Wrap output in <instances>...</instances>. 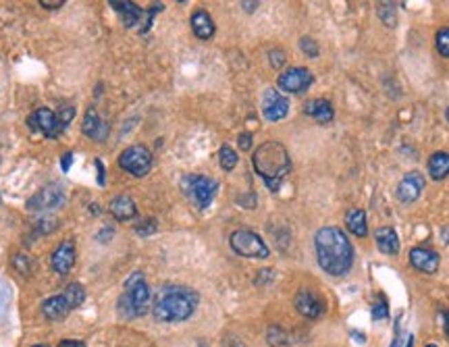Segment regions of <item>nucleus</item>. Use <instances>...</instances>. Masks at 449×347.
I'll return each mask as SVG.
<instances>
[{
	"instance_id": "obj_12",
	"label": "nucleus",
	"mask_w": 449,
	"mask_h": 347,
	"mask_svg": "<svg viewBox=\"0 0 449 347\" xmlns=\"http://www.w3.org/2000/svg\"><path fill=\"white\" fill-rule=\"evenodd\" d=\"M422 189H424V177H422V173L410 171L401 179V183L397 185V198L404 204H412V202H416L420 198Z\"/></svg>"
},
{
	"instance_id": "obj_26",
	"label": "nucleus",
	"mask_w": 449,
	"mask_h": 347,
	"mask_svg": "<svg viewBox=\"0 0 449 347\" xmlns=\"http://www.w3.org/2000/svg\"><path fill=\"white\" fill-rule=\"evenodd\" d=\"M377 13H379V17H381V21H383V23H387L389 28H393V25L397 23V15H395V7H393L391 3H381V5L377 7Z\"/></svg>"
},
{
	"instance_id": "obj_31",
	"label": "nucleus",
	"mask_w": 449,
	"mask_h": 347,
	"mask_svg": "<svg viewBox=\"0 0 449 347\" xmlns=\"http://www.w3.org/2000/svg\"><path fill=\"white\" fill-rule=\"evenodd\" d=\"M13 262H15V266H17V271L21 275H30L32 273V262H30V258L25 254H17Z\"/></svg>"
},
{
	"instance_id": "obj_17",
	"label": "nucleus",
	"mask_w": 449,
	"mask_h": 347,
	"mask_svg": "<svg viewBox=\"0 0 449 347\" xmlns=\"http://www.w3.org/2000/svg\"><path fill=\"white\" fill-rule=\"evenodd\" d=\"M81 132H83L87 138L96 140V142H104L106 136H108V127H106V123L100 119V114L96 112L94 106H90V108L85 110V114H83Z\"/></svg>"
},
{
	"instance_id": "obj_38",
	"label": "nucleus",
	"mask_w": 449,
	"mask_h": 347,
	"mask_svg": "<svg viewBox=\"0 0 449 347\" xmlns=\"http://www.w3.org/2000/svg\"><path fill=\"white\" fill-rule=\"evenodd\" d=\"M59 347H85V343H81V341H75V339H65V341H61V343H59Z\"/></svg>"
},
{
	"instance_id": "obj_23",
	"label": "nucleus",
	"mask_w": 449,
	"mask_h": 347,
	"mask_svg": "<svg viewBox=\"0 0 449 347\" xmlns=\"http://www.w3.org/2000/svg\"><path fill=\"white\" fill-rule=\"evenodd\" d=\"M428 173L435 181H441L449 175V154L447 152H435L428 158Z\"/></svg>"
},
{
	"instance_id": "obj_40",
	"label": "nucleus",
	"mask_w": 449,
	"mask_h": 347,
	"mask_svg": "<svg viewBox=\"0 0 449 347\" xmlns=\"http://www.w3.org/2000/svg\"><path fill=\"white\" fill-rule=\"evenodd\" d=\"M242 7H244L246 11H254V9L258 7V3H242Z\"/></svg>"
},
{
	"instance_id": "obj_3",
	"label": "nucleus",
	"mask_w": 449,
	"mask_h": 347,
	"mask_svg": "<svg viewBox=\"0 0 449 347\" xmlns=\"http://www.w3.org/2000/svg\"><path fill=\"white\" fill-rule=\"evenodd\" d=\"M252 162H254L256 173L264 179V183L273 191L279 189L281 181L291 171L289 154H287L285 146L279 142H264L262 146H258L254 156H252Z\"/></svg>"
},
{
	"instance_id": "obj_19",
	"label": "nucleus",
	"mask_w": 449,
	"mask_h": 347,
	"mask_svg": "<svg viewBox=\"0 0 449 347\" xmlns=\"http://www.w3.org/2000/svg\"><path fill=\"white\" fill-rule=\"evenodd\" d=\"M110 214L115 216L117 220L125 222V220H134L138 216V208H136V202L129 198V196H117L110 200V206H108Z\"/></svg>"
},
{
	"instance_id": "obj_6",
	"label": "nucleus",
	"mask_w": 449,
	"mask_h": 347,
	"mask_svg": "<svg viewBox=\"0 0 449 347\" xmlns=\"http://www.w3.org/2000/svg\"><path fill=\"white\" fill-rule=\"evenodd\" d=\"M28 125H30V129H34L46 138H59L67 129L69 123L61 117V112L56 114L50 108H38L30 114Z\"/></svg>"
},
{
	"instance_id": "obj_13",
	"label": "nucleus",
	"mask_w": 449,
	"mask_h": 347,
	"mask_svg": "<svg viewBox=\"0 0 449 347\" xmlns=\"http://www.w3.org/2000/svg\"><path fill=\"white\" fill-rule=\"evenodd\" d=\"M293 304H295V310H297L302 316H306V318H318V316H322V312H324L322 299H320L316 293L308 291V289H300V291L295 293Z\"/></svg>"
},
{
	"instance_id": "obj_27",
	"label": "nucleus",
	"mask_w": 449,
	"mask_h": 347,
	"mask_svg": "<svg viewBox=\"0 0 449 347\" xmlns=\"http://www.w3.org/2000/svg\"><path fill=\"white\" fill-rule=\"evenodd\" d=\"M389 316V304L385 299V295H377L375 304H373V318L375 320H385Z\"/></svg>"
},
{
	"instance_id": "obj_35",
	"label": "nucleus",
	"mask_w": 449,
	"mask_h": 347,
	"mask_svg": "<svg viewBox=\"0 0 449 347\" xmlns=\"http://www.w3.org/2000/svg\"><path fill=\"white\" fill-rule=\"evenodd\" d=\"M399 322H401V314L397 316V322H395V337H393V343H391V347H401V335H399Z\"/></svg>"
},
{
	"instance_id": "obj_20",
	"label": "nucleus",
	"mask_w": 449,
	"mask_h": 347,
	"mask_svg": "<svg viewBox=\"0 0 449 347\" xmlns=\"http://www.w3.org/2000/svg\"><path fill=\"white\" fill-rule=\"evenodd\" d=\"M375 242H377V248L387 256H395L399 252V238L395 233V229H391V227L377 229L375 231Z\"/></svg>"
},
{
	"instance_id": "obj_30",
	"label": "nucleus",
	"mask_w": 449,
	"mask_h": 347,
	"mask_svg": "<svg viewBox=\"0 0 449 347\" xmlns=\"http://www.w3.org/2000/svg\"><path fill=\"white\" fill-rule=\"evenodd\" d=\"M300 48H302V52H304L308 59H316V56H318V44H316L312 38H308V36H304V38L300 40Z\"/></svg>"
},
{
	"instance_id": "obj_43",
	"label": "nucleus",
	"mask_w": 449,
	"mask_h": 347,
	"mask_svg": "<svg viewBox=\"0 0 449 347\" xmlns=\"http://www.w3.org/2000/svg\"><path fill=\"white\" fill-rule=\"evenodd\" d=\"M445 117H447V123H449V106H447V110H445Z\"/></svg>"
},
{
	"instance_id": "obj_44",
	"label": "nucleus",
	"mask_w": 449,
	"mask_h": 347,
	"mask_svg": "<svg viewBox=\"0 0 449 347\" xmlns=\"http://www.w3.org/2000/svg\"><path fill=\"white\" fill-rule=\"evenodd\" d=\"M34 347H48V345H34Z\"/></svg>"
},
{
	"instance_id": "obj_1",
	"label": "nucleus",
	"mask_w": 449,
	"mask_h": 347,
	"mask_svg": "<svg viewBox=\"0 0 449 347\" xmlns=\"http://www.w3.org/2000/svg\"><path fill=\"white\" fill-rule=\"evenodd\" d=\"M314 250L320 269L331 277H344L352 271L354 248L340 227H322L314 235Z\"/></svg>"
},
{
	"instance_id": "obj_14",
	"label": "nucleus",
	"mask_w": 449,
	"mask_h": 347,
	"mask_svg": "<svg viewBox=\"0 0 449 347\" xmlns=\"http://www.w3.org/2000/svg\"><path fill=\"white\" fill-rule=\"evenodd\" d=\"M439 254L428 250V248H412L410 250V264L420 271V273H426V275H432L439 271Z\"/></svg>"
},
{
	"instance_id": "obj_7",
	"label": "nucleus",
	"mask_w": 449,
	"mask_h": 347,
	"mask_svg": "<svg viewBox=\"0 0 449 347\" xmlns=\"http://www.w3.org/2000/svg\"><path fill=\"white\" fill-rule=\"evenodd\" d=\"M119 167L134 175V177H146L152 169V152L146 146H129L119 156Z\"/></svg>"
},
{
	"instance_id": "obj_15",
	"label": "nucleus",
	"mask_w": 449,
	"mask_h": 347,
	"mask_svg": "<svg viewBox=\"0 0 449 347\" xmlns=\"http://www.w3.org/2000/svg\"><path fill=\"white\" fill-rule=\"evenodd\" d=\"M75 242L73 240H67L63 244H59V248L52 252V269L59 273V275H67L73 264H75Z\"/></svg>"
},
{
	"instance_id": "obj_36",
	"label": "nucleus",
	"mask_w": 449,
	"mask_h": 347,
	"mask_svg": "<svg viewBox=\"0 0 449 347\" xmlns=\"http://www.w3.org/2000/svg\"><path fill=\"white\" fill-rule=\"evenodd\" d=\"M240 148L242 150H250L252 148V136L250 134H242L240 136Z\"/></svg>"
},
{
	"instance_id": "obj_21",
	"label": "nucleus",
	"mask_w": 449,
	"mask_h": 347,
	"mask_svg": "<svg viewBox=\"0 0 449 347\" xmlns=\"http://www.w3.org/2000/svg\"><path fill=\"white\" fill-rule=\"evenodd\" d=\"M191 32L196 34V38L200 40H210L216 32L212 17L206 11H196L191 15Z\"/></svg>"
},
{
	"instance_id": "obj_24",
	"label": "nucleus",
	"mask_w": 449,
	"mask_h": 347,
	"mask_svg": "<svg viewBox=\"0 0 449 347\" xmlns=\"http://www.w3.org/2000/svg\"><path fill=\"white\" fill-rule=\"evenodd\" d=\"M346 224H348V229L352 231V233L358 235V238H364V235L368 233L366 214H364V210H360V208H354V210H350V212L346 214Z\"/></svg>"
},
{
	"instance_id": "obj_9",
	"label": "nucleus",
	"mask_w": 449,
	"mask_h": 347,
	"mask_svg": "<svg viewBox=\"0 0 449 347\" xmlns=\"http://www.w3.org/2000/svg\"><path fill=\"white\" fill-rule=\"evenodd\" d=\"M65 204V191L59 183H50L44 185L42 189H38L30 200H28V210L34 212H48L54 210L59 206Z\"/></svg>"
},
{
	"instance_id": "obj_25",
	"label": "nucleus",
	"mask_w": 449,
	"mask_h": 347,
	"mask_svg": "<svg viewBox=\"0 0 449 347\" xmlns=\"http://www.w3.org/2000/svg\"><path fill=\"white\" fill-rule=\"evenodd\" d=\"M238 152L231 148V146H222L220 150H218V162H220V167L224 169V171H233L236 167H238Z\"/></svg>"
},
{
	"instance_id": "obj_2",
	"label": "nucleus",
	"mask_w": 449,
	"mask_h": 347,
	"mask_svg": "<svg viewBox=\"0 0 449 347\" xmlns=\"http://www.w3.org/2000/svg\"><path fill=\"white\" fill-rule=\"evenodd\" d=\"M200 302V295L181 285H167L158 291L154 304H152V314L158 322H183L187 320Z\"/></svg>"
},
{
	"instance_id": "obj_37",
	"label": "nucleus",
	"mask_w": 449,
	"mask_h": 347,
	"mask_svg": "<svg viewBox=\"0 0 449 347\" xmlns=\"http://www.w3.org/2000/svg\"><path fill=\"white\" fill-rule=\"evenodd\" d=\"M40 5L44 9H59V7H63V0H40Z\"/></svg>"
},
{
	"instance_id": "obj_45",
	"label": "nucleus",
	"mask_w": 449,
	"mask_h": 347,
	"mask_svg": "<svg viewBox=\"0 0 449 347\" xmlns=\"http://www.w3.org/2000/svg\"><path fill=\"white\" fill-rule=\"evenodd\" d=\"M426 347H439V345H432V343H430V345H426Z\"/></svg>"
},
{
	"instance_id": "obj_22",
	"label": "nucleus",
	"mask_w": 449,
	"mask_h": 347,
	"mask_svg": "<svg viewBox=\"0 0 449 347\" xmlns=\"http://www.w3.org/2000/svg\"><path fill=\"white\" fill-rule=\"evenodd\" d=\"M110 7L123 17V23H125L127 28H134V25L140 23V19L144 17V11H142L136 3H125V0H112Z\"/></svg>"
},
{
	"instance_id": "obj_16",
	"label": "nucleus",
	"mask_w": 449,
	"mask_h": 347,
	"mask_svg": "<svg viewBox=\"0 0 449 347\" xmlns=\"http://www.w3.org/2000/svg\"><path fill=\"white\" fill-rule=\"evenodd\" d=\"M71 310H75V306L71 304L69 295L63 291L59 295H52L48 297L44 304H42V314L48 318V320H63Z\"/></svg>"
},
{
	"instance_id": "obj_42",
	"label": "nucleus",
	"mask_w": 449,
	"mask_h": 347,
	"mask_svg": "<svg viewBox=\"0 0 449 347\" xmlns=\"http://www.w3.org/2000/svg\"><path fill=\"white\" fill-rule=\"evenodd\" d=\"M412 345H414V339H412V337H408V345H406V347H412Z\"/></svg>"
},
{
	"instance_id": "obj_34",
	"label": "nucleus",
	"mask_w": 449,
	"mask_h": 347,
	"mask_svg": "<svg viewBox=\"0 0 449 347\" xmlns=\"http://www.w3.org/2000/svg\"><path fill=\"white\" fill-rule=\"evenodd\" d=\"M271 61H273V67H283L285 54H283L281 50H273V52H271Z\"/></svg>"
},
{
	"instance_id": "obj_33",
	"label": "nucleus",
	"mask_w": 449,
	"mask_h": 347,
	"mask_svg": "<svg viewBox=\"0 0 449 347\" xmlns=\"http://www.w3.org/2000/svg\"><path fill=\"white\" fill-rule=\"evenodd\" d=\"M71 165H73V154H71V152H65V154L61 156V169H63V173H69Z\"/></svg>"
},
{
	"instance_id": "obj_4",
	"label": "nucleus",
	"mask_w": 449,
	"mask_h": 347,
	"mask_svg": "<svg viewBox=\"0 0 449 347\" xmlns=\"http://www.w3.org/2000/svg\"><path fill=\"white\" fill-rule=\"evenodd\" d=\"M148 304H150V287L144 275L138 271L125 281V291L119 299V310L125 318H136L148 312Z\"/></svg>"
},
{
	"instance_id": "obj_29",
	"label": "nucleus",
	"mask_w": 449,
	"mask_h": 347,
	"mask_svg": "<svg viewBox=\"0 0 449 347\" xmlns=\"http://www.w3.org/2000/svg\"><path fill=\"white\" fill-rule=\"evenodd\" d=\"M269 343L273 347H283V345H287V335L279 326H271L269 328Z\"/></svg>"
},
{
	"instance_id": "obj_5",
	"label": "nucleus",
	"mask_w": 449,
	"mask_h": 347,
	"mask_svg": "<svg viewBox=\"0 0 449 347\" xmlns=\"http://www.w3.org/2000/svg\"><path fill=\"white\" fill-rule=\"evenodd\" d=\"M229 244H231V250L238 256H244V258H260V260H264V258L271 256L269 246L264 244V240L250 229L233 231L231 238H229Z\"/></svg>"
},
{
	"instance_id": "obj_11",
	"label": "nucleus",
	"mask_w": 449,
	"mask_h": 347,
	"mask_svg": "<svg viewBox=\"0 0 449 347\" xmlns=\"http://www.w3.org/2000/svg\"><path fill=\"white\" fill-rule=\"evenodd\" d=\"M289 112V100L279 92L269 87L262 96V114L267 121H281Z\"/></svg>"
},
{
	"instance_id": "obj_41",
	"label": "nucleus",
	"mask_w": 449,
	"mask_h": 347,
	"mask_svg": "<svg viewBox=\"0 0 449 347\" xmlns=\"http://www.w3.org/2000/svg\"><path fill=\"white\" fill-rule=\"evenodd\" d=\"M443 320H445V322H443V324H445V333H447V337H449V312L443 314Z\"/></svg>"
},
{
	"instance_id": "obj_39",
	"label": "nucleus",
	"mask_w": 449,
	"mask_h": 347,
	"mask_svg": "<svg viewBox=\"0 0 449 347\" xmlns=\"http://www.w3.org/2000/svg\"><path fill=\"white\" fill-rule=\"evenodd\" d=\"M96 167H98V183L104 185L106 183V179H104V165H102L100 158H96Z\"/></svg>"
},
{
	"instance_id": "obj_8",
	"label": "nucleus",
	"mask_w": 449,
	"mask_h": 347,
	"mask_svg": "<svg viewBox=\"0 0 449 347\" xmlns=\"http://www.w3.org/2000/svg\"><path fill=\"white\" fill-rule=\"evenodd\" d=\"M183 187L191 196V200L198 204V208H208L216 196L218 183L210 177H204V175H189L183 179Z\"/></svg>"
},
{
	"instance_id": "obj_10",
	"label": "nucleus",
	"mask_w": 449,
	"mask_h": 347,
	"mask_svg": "<svg viewBox=\"0 0 449 347\" xmlns=\"http://www.w3.org/2000/svg\"><path fill=\"white\" fill-rule=\"evenodd\" d=\"M312 81H314V75L306 67H291L279 75L277 85L281 92H287V94H302L312 85Z\"/></svg>"
},
{
	"instance_id": "obj_18",
	"label": "nucleus",
	"mask_w": 449,
	"mask_h": 347,
	"mask_svg": "<svg viewBox=\"0 0 449 347\" xmlns=\"http://www.w3.org/2000/svg\"><path fill=\"white\" fill-rule=\"evenodd\" d=\"M304 112L308 114V117H312L314 121H318L320 125H326V123H331V121H333V117H335V110H333L331 102H328V100H324V98H316V100H310V102H306V106H304Z\"/></svg>"
},
{
	"instance_id": "obj_32",
	"label": "nucleus",
	"mask_w": 449,
	"mask_h": 347,
	"mask_svg": "<svg viewBox=\"0 0 449 347\" xmlns=\"http://www.w3.org/2000/svg\"><path fill=\"white\" fill-rule=\"evenodd\" d=\"M144 222H146V224H140V227H138V233H140V235H150V233H154V231H156V222H154V220H144Z\"/></svg>"
},
{
	"instance_id": "obj_28",
	"label": "nucleus",
	"mask_w": 449,
	"mask_h": 347,
	"mask_svg": "<svg viewBox=\"0 0 449 347\" xmlns=\"http://www.w3.org/2000/svg\"><path fill=\"white\" fill-rule=\"evenodd\" d=\"M437 50H439L441 56L449 59V28L439 30V34H437Z\"/></svg>"
}]
</instances>
